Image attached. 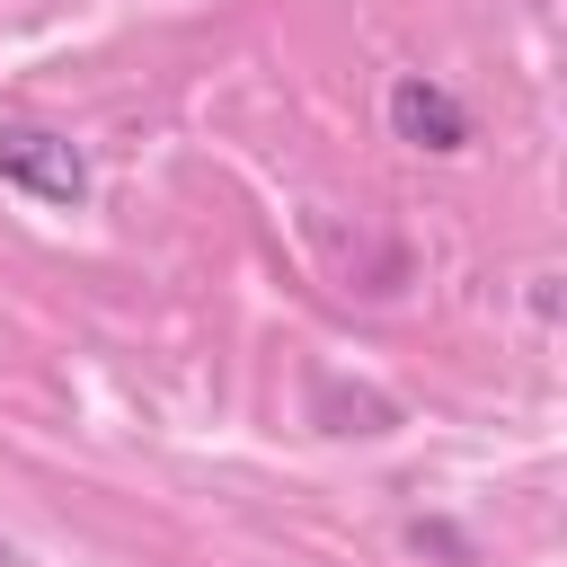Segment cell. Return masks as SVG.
<instances>
[{
    "label": "cell",
    "mask_w": 567,
    "mask_h": 567,
    "mask_svg": "<svg viewBox=\"0 0 567 567\" xmlns=\"http://www.w3.org/2000/svg\"><path fill=\"white\" fill-rule=\"evenodd\" d=\"M0 186H18L35 204H80L89 195V159L44 124H0Z\"/></svg>",
    "instance_id": "obj_1"
},
{
    "label": "cell",
    "mask_w": 567,
    "mask_h": 567,
    "mask_svg": "<svg viewBox=\"0 0 567 567\" xmlns=\"http://www.w3.org/2000/svg\"><path fill=\"white\" fill-rule=\"evenodd\" d=\"M390 133H399V142H416V151H461V142H470V115H461V97H452V89H434V80L399 71V80H390Z\"/></svg>",
    "instance_id": "obj_2"
}]
</instances>
